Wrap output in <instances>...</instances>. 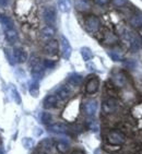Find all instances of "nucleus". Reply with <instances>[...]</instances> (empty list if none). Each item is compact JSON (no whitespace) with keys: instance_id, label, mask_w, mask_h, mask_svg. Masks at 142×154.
<instances>
[{"instance_id":"f257e3e1","label":"nucleus","mask_w":142,"mask_h":154,"mask_svg":"<svg viewBox=\"0 0 142 154\" xmlns=\"http://www.w3.org/2000/svg\"><path fill=\"white\" fill-rule=\"evenodd\" d=\"M126 134L122 131L119 130H110L106 134V141L110 145H119L122 146V144L126 143Z\"/></svg>"},{"instance_id":"f03ea898","label":"nucleus","mask_w":142,"mask_h":154,"mask_svg":"<svg viewBox=\"0 0 142 154\" xmlns=\"http://www.w3.org/2000/svg\"><path fill=\"white\" fill-rule=\"evenodd\" d=\"M44 65L42 63L39 57H32L31 59V72L34 78V80H39L44 73Z\"/></svg>"},{"instance_id":"7ed1b4c3","label":"nucleus","mask_w":142,"mask_h":154,"mask_svg":"<svg viewBox=\"0 0 142 154\" xmlns=\"http://www.w3.org/2000/svg\"><path fill=\"white\" fill-rule=\"evenodd\" d=\"M119 108V103L115 97H108L102 104V112L105 115L115 114Z\"/></svg>"},{"instance_id":"20e7f679","label":"nucleus","mask_w":142,"mask_h":154,"mask_svg":"<svg viewBox=\"0 0 142 154\" xmlns=\"http://www.w3.org/2000/svg\"><path fill=\"white\" fill-rule=\"evenodd\" d=\"M84 25H85V29L88 32L96 33L100 30L101 22H100V19L96 15H89L84 21Z\"/></svg>"},{"instance_id":"39448f33","label":"nucleus","mask_w":142,"mask_h":154,"mask_svg":"<svg viewBox=\"0 0 142 154\" xmlns=\"http://www.w3.org/2000/svg\"><path fill=\"white\" fill-rule=\"evenodd\" d=\"M113 84L116 88H124L127 84V77L124 71H117L113 73Z\"/></svg>"},{"instance_id":"423d86ee","label":"nucleus","mask_w":142,"mask_h":154,"mask_svg":"<svg viewBox=\"0 0 142 154\" xmlns=\"http://www.w3.org/2000/svg\"><path fill=\"white\" fill-rule=\"evenodd\" d=\"M100 88V79L97 77H91L85 84V92L88 94H94L98 91Z\"/></svg>"},{"instance_id":"0eeeda50","label":"nucleus","mask_w":142,"mask_h":154,"mask_svg":"<svg viewBox=\"0 0 142 154\" xmlns=\"http://www.w3.org/2000/svg\"><path fill=\"white\" fill-rule=\"evenodd\" d=\"M43 17H44L45 22L51 26H53L56 22V11L53 7H46L44 10V13H43Z\"/></svg>"},{"instance_id":"6e6552de","label":"nucleus","mask_w":142,"mask_h":154,"mask_svg":"<svg viewBox=\"0 0 142 154\" xmlns=\"http://www.w3.org/2000/svg\"><path fill=\"white\" fill-rule=\"evenodd\" d=\"M97 107H98L97 102L95 101V100H91V101H88L85 104H84L83 109H84V113H85L86 116L92 117V116L95 115L96 110H97Z\"/></svg>"},{"instance_id":"1a4fd4ad","label":"nucleus","mask_w":142,"mask_h":154,"mask_svg":"<svg viewBox=\"0 0 142 154\" xmlns=\"http://www.w3.org/2000/svg\"><path fill=\"white\" fill-rule=\"evenodd\" d=\"M125 37L129 42L130 44V47L132 49H139L140 46H141V41H140L139 36H137L136 34H133L131 32H127L125 34Z\"/></svg>"},{"instance_id":"9d476101","label":"nucleus","mask_w":142,"mask_h":154,"mask_svg":"<svg viewBox=\"0 0 142 154\" xmlns=\"http://www.w3.org/2000/svg\"><path fill=\"white\" fill-rule=\"evenodd\" d=\"M59 49V44L56 39H49V41L45 44L44 51L48 55H56Z\"/></svg>"},{"instance_id":"9b49d317","label":"nucleus","mask_w":142,"mask_h":154,"mask_svg":"<svg viewBox=\"0 0 142 154\" xmlns=\"http://www.w3.org/2000/svg\"><path fill=\"white\" fill-rule=\"evenodd\" d=\"M61 55L65 59H69L71 56V53H72V48L70 46V43L65 36H61Z\"/></svg>"},{"instance_id":"f8f14e48","label":"nucleus","mask_w":142,"mask_h":154,"mask_svg":"<svg viewBox=\"0 0 142 154\" xmlns=\"http://www.w3.org/2000/svg\"><path fill=\"white\" fill-rule=\"evenodd\" d=\"M48 130L51 131V132H54V134H62L68 131V127H67V125L62 124V122H56V124L49 125L48 126Z\"/></svg>"},{"instance_id":"ddd939ff","label":"nucleus","mask_w":142,"mask_h":154,"mask_svg":"<svg viewBox=\"0 0 142 154\" xmlns=\"http://www.w3.org/2000/svg\"><path fill=\"white\" fill-rule=\"evenodd\" d=\"M13 58H14V60L17 62H20V63H22V62L26 61L27 54H26V51H24L23 48L15 47L14 49H13Z\"/></svg>"},{"instance_id":"4468645a","label":"nucleus","mask_w":142,"mask_h":154,"mask_svg":"<svg viewBox=\"0 0 142 154\" xmlns=\"http://www.w3.org/2000/svg\"><path fill=\"white\" fill-rule=\"evenodd\" d=\"M57 98L60 101H67L71 96V89L68 85H62L61 88L57 90Z\"/></svg>"},{"instance_id":"2eb2a0df","label":"nucleus","mask_w":142,"mask_h":154,"mask_svg":"<svg viewBox=\"0 0 142 154\" xmlns=\"http://www.w3.org/2000/svg\"><path fill=\"white\" fill-rule=\"evenodd\" d=\"M57 104H58V98H57L56 95H48L43 101V106H44L45 109L55 108L57 106Z\"/></svg>"},{"instance_id":"dca6fc26","label":"nucleus","mask_w":142,"mask_h":154,"mask_svg":"<svg viewBox=\"0 0 142 154\" xmlns=\"http://www.w3.org/2000/svg\"><path fill=\"white\" fill-rule=\"evenodd\" d=\"M74 6H76V9L80 12H86L91 9L90 0H76Z\"/></svg>"},{"instance_id":"f3484780","label":"nucleus","mask_w":142,"mask_h":154,"mask_svg":"<svg viewBox=\"0 0 142 154\" xmlns=\"http://www.w3.org/2000/svg\"><path fill=\"white\" fill-rule=\"evenodd\" d=\"M5 36H6V39L9 43H15V42L18 41V33L17 31L13 30V29H6L5 31Z\"/></svg>"},{"instance_id":"a211bd4d","label":"nucleus","mask_w":142,"mask_h":154,"mask_svg":"<svg viewBox=\"0 0 142 154\" xmlns=\"http://www.w3.org/2000/svg\"><path fill=\"white\" fill-rule=\"evenodd\" d=\"M42 37L44 39H49L51 38L55 34V29L51 25H47V26H45L43 30H42Z\"/></svg>"},{"instance_id":"6ab92c4d","label":"nucleus","mask_w":142,"mask_h":154,"mask_svg":"<svg viewBox=\"0 0 142 154\" xmlns=\"http://www.w3.org/2000/svg\"><path fill=\"white\" fill-rule=\"evenodd\" d=\"M29 91H30V94L32 95L33 97H37L39 94V81L34 80L29 86Z\"/></svg>"},{"instance_id":"aec40b11","label":"nucleus","mask_w":142,"mask_h":154,"mask_svg":"<svg viewBox=\"0 0 142 154\" xmlns=\"http://www.w3.org/2000/svg\"><path fill=\"white\" fill-rule=\"evenodd\" d=\"M68 81H69V83H70L71 85L78 86V85H80L81 82H82V77H81L80 74H78V73H72L70 77H69Z\"/></svg>"},{"instance_id":"412c9836","label":"nucleus","mask_w":142,"mask_h":154,"mask_svg":"<svg viewBox=\"0 0 142 154\" xmlns=\"http://www.w3.org/2000/svg\"><path fill=\"white\" fill-rule=\"evenodd\" d=\"M130 24L133 27L140 29L142 26V14H134L131 17L130 19Z\"/></svg>"},{"instance_id":"4be33fe9","label":"nucleus","mask_w":142,"mask_h":154,"mask_svg":"<svg viewBox=\"0 0 142 154\" xmlns=\"http://www.w3.org/2000/svg\"><path fill=\"white\" fill-rule=\"evenodd\" d=\"M56 149H57V151L59 152V153L66 154L67 152L69 151L70 146H69L68 143L65 142V141H58V142H57V144H56Z\"/></svg>"},{"instance_id":"5701e85b","label":"nucleus","mask_w":142,"mask_h":154,"mask_svg":"<svg viewBox=\"0 0 142 154\" xmlns=\"http://www.w3.org/2000/svg\"><path fill=\"white\" fill-rule=\"evenodd\" d=\"M81 56L84 61H89L93 58V53L89 47H82L81 48Z\"/></svg>"},{"instance_id":"b1692460","label":"nucleus","mask_w":142,"mask_h":154,"mask_svg":"<svg viewBox=\"0 0 142 154\" xmlns=\"http://www.w3.org/2000/svg\"><path fill=\"white\" fill-rule=\"evenodd\" d=\"M58 7H59V10L61 12H69V10L71 8L70 0H59Z\"/></svg>"},{"instance_id":"393cba45","label":"nucleus","mask_w":142,"mask_h":154,"mask_svg":"<svg viewBox=\"0 0 142 154\" xmlns=\"http://www.w3.org/2000/svg\"><path fill=\"white\" fill-rule=\"evenodd\" d=\"M39 151L44 152V153H46V151H49L51 149V141L49 139H45L43 140L41 142V144H39Z\"/></svg>"},{"instance_id":"a878e982","label":"nucleus","mask_w":142,"mask_h":154,"mask_svg":"<svg viewBox=\"0 0 142 154\" xmlns=\"http://www.w3.org/2000/svg\"><path fill=\"white\" fill-rule=\"evenodd\" d=\"M0 23L3 24L5 26H7V29H11L12 25H13V22H12L11 19L3 14H0Z\"/></svg>"},{"instance_id":"bb28decb","label":"nucleus","mask_w":142,"mask_h":154,"mask_svg":"<svg viewBox=\"0 0 142 154\" xmlns=\"http://www.w3.org/2000/svg\"><path fill=\"white\" fill-rule=\"evenodd\" d=\"M106 90H107V92H108L110 97H115L116 95H117V90H116V86L114 85V84H110V83L107 82Z\"/></svg>"},{"instance_id":"cd10ccee","label":"nucleus","mask_w":142,"mask_h":154,"mask_svg":"<svg viewBox=\"0 0 142 154\" xmlns=\"http://www.w3.org/2000/svg\"><path fill=\"white\" fill-rule=\"evenodd\" d=\"M41 119H42V122H43V124L49 125L51 120H53V116H51L49 113H46V112H45V113L42 114V118Z\"/></svg>"},{"instance_id":"c85d7f7f","label":"nucleus","mask_w":142,"mask_h":154,"mask_svg":"<svg viewBox=\"0 0 142 154\" xmlns=\"http://www.w3.org/2000/svg\"><path fill=\"white\" fill-rule=\"evenodd\" d=\"M22 144H23V146L25 149H32L33 145H34V140L31 139V138H23V140H22Z\"/></svg>"},{"instance_id":"c756f323","label":"nucleus","mask_w":142,"mask_h":154,"mask_svg":"<svg viewBox=\"0 0 142 154\" xmlns=\"http://www.w3.org/2000/svg\"><path fill=\"white\" fill-rule=\"evenodd\" d=\"M108 55H110V57L114 61H120L122 60V54L117 51H110L108 53Z\"/></svg>"},{"instance_id":"7c9ffc66","label":"nucleus","mask_w":142,"mask_h":154,"mask_svg":"<svg viewBox=\"0 0 142 154\" xmlns=\"http://www.w3.org/2000/svg\"><path fill=\"white\" fill-rule=\"evenodd\" d=\"M104 42H105L106 44H114V43H116V42H117V37H116L114 34H110V33H108V34H106V36H105V39H104Z\"/></svg>"},{"instance_id":"2f4dec72","label":"nucleus","mask_w":142,"mask_h":154,"mask_svg":"<svg viewBox=\"0 0 142 154\" xmlns=\"http://www.w3.org/2000/svg\"><path fill=\"white\" fill-rule=\"evenodd\" d=\"M11 92H12V95H13V100L15 101V103L20 104L21 103V97H20V95H19L18 91L15 90V88H13V85H12Z\"/></svg>"},{"instance_id":"473e14b6","label":"nucleus","mask_w":142,"mask_h":154,"mask_svg":"<svg viewBox=\"0 0 142 154\" xmlns=\"http://www.w3.org/2000/svg\"><path fill=\"white\" fill-rule=\"evenodd\" d=\"M43 65H44L45 68H53L54 66H55V62H54L53 60L46 59V60H44V62H43Z\"/></svg>"},{"instance_id":"72a5a7b5","label":"nucleus","mask_w":142,"mask_h":154,"mask_svg":"<svg viewBox=\"0 0 142 154\" xmlns=\"http://www.w3.org/2000/svg\"><path fill=\"white\" fill-rule=\"evenodd\" d=\"M127 2H128L127 0H113V3H114L116 7H122Z\"/></svg>"},{"instance_id":"f704fd0d","label":"nucleus","mask_w":142,"mask_h":154,"mask_svg":"<svg viewBox=\"0 0 142 154\" xmlns=\"http://www.w3.org/2000/svg\"><path fill=\"white\" fill-rule=\"evenodd\" d=\"M96 5H98V6H105L106 3L110 2V0H93Z\"/></svg>"},{"instance_id":"c9c22d12","label":"nucleus","mask_w":142,"mask_h":154,"mask_svg":"<svg viewBox=\"0 0 142 154\" xmlns=\"http://www.w3.org/2000/svg\"><path fill=\"white\" fill-rule=\"evenodd\" d=\"M125 65L127 66L128 68H130V69H133L134 67H136V62L134 61H132V60H130V61H127Z\"/></svg>"},{"instance_id":"e433bc0d","label":"nucleus","mask_w":142,"mask_h":154,"mask_svg":"<svg viewBox=\"0 0 142 154\" xmlns=\"http://www.w3.org/2000/svg\"><path fill=\"white\" fill-rule=\"evenodd\" d=\"M9 2V0H0V7H6Z\"/></svg>"},{"instance_id":"4c0bfd02","label":"nucleus","mask_w":142,"mask_h":154,"mask_svg":"<svg viewBox=\"0 0 142 154\" xmlns=\"http://www.w3.org/2000/svg\"><path fill=\"white\" fill-rule=\"evenodd\" d=\"M72 154H85L83 151H80V150H77V151H74Z\"/></svg>"},{"instance_id":"58836bf2","label":"nucleus","mask_w":142,"mask_h":154,"mask_svg":"<svg viewBox=\"0 0 142 154\" xmlns=\"http://www.w3.org/2000/svg\"><path fill=\"white\" fill-rule=\"evenodd\" d=\"M34 154H46V153H44V152H42V151H37V152H35Z\"/></svg>"},{"instance_id":"ea45409f","label":"nucleus","mask_w":142,"mask_h":154,"mask_svg":"<svg viewBox=\"0 0 142 154\" xmlns=\"http://www.w3.org/2000/svg\"><path fill=\"white\" fill-rule=\"evenodd\" d=\"M140 34H141V36H142V26L140 27Z\"/></svg>"},{"instance_id":"a19ab883","label":"nucleus","mask_w":142,"mask_h":154,"mask_svg":"<svg viewBox=\"0 0 142 154\" xmlns=\"http://www.w3.org/2000/svg\"><path fill=\"white\" fill-rule=\"evenodd\" d=\"M140 152H141V154H142V145H140Z\"/></svg>"}]
</instances>
